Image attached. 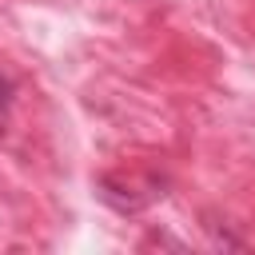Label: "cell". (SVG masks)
<instances>
[{
  "label": "cell",
  "mask_w": 255,
  "mask_h": 255,
  "mask_svg": "<svg viewBox=\"0 0 255 255\" xmlns=\"http://www.w3.org/2000/svg\"><path fill=\"white\" fill-rule=\"evenodd\" d=\"M12 100H16V84H12V76H8V72H0V131H4V124H8Z\"/></svg>",
  "instance_id": "obj_1"
}]
</instances>
